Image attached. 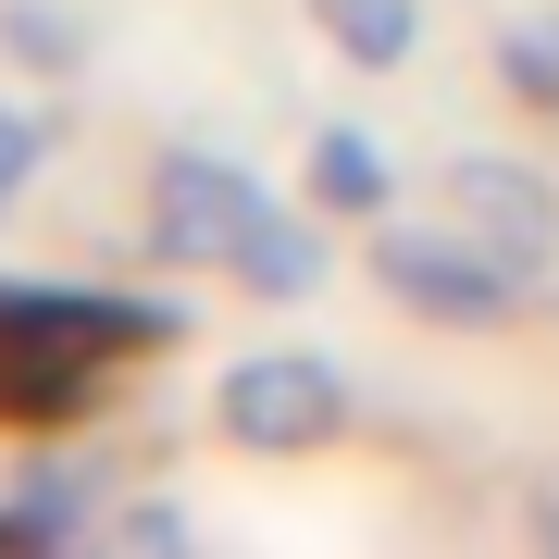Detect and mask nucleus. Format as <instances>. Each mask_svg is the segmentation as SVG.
I'll return each instance as SVG.
<instances>
[{
    "mask_svg": "<svg viewBox=\"0 0 559 559\" xmlns=\"http://www.w3.org/2000/svg\"><path fill=\"white\" fill-rule=\"evenodd\" d=\"M150 249L187 261V274H237L249 299H311L323 286L311 224H286L274 187H261L249 162H212V150H162V175H150Z\"/></svg>",
    "mask_w": 559,
    "mask_h": 559,
    "instance_id": "f257e3e1",
    "label": "nucleus"
},
{
    "mask_svg": "<svg viewBox=\"0 0 559 559\" xmlns=\"http://www.w3.org/2000/svg\"><path fill=\"white\" fill-rule=\"evenodd\" d=\"M150 336H175L138 299H75V286H0V411L62 423L112 385V360H138Z\"/></svg>",
    "mask_w": 559,
    "mask_h": 559,
    "instance_id": "f03ea898",
    "label": "nucleus"
},
{
    "mask_svg": "<svg viewBox=\"0 0 559 559\" xmlns=\"http://www.w3.org/2000/svg\"><path fill=\"white\" fill-rule=\"evenodd\" d=\"M212 423H224L237 448H261V460H299V448H323V436L348 423V373L311 360V348H249V360H224Z\"/></svg>",
    "mask_w": 559,
    "mask_h": 559,
    "instance_id": "7ed1b4c3",
    "label": "nucleus"
},
{
    "mask_svg": "<svg viewBox=\"0 0 559 559\" xmlns=\"http://www.w3.org/2000/svg\"><path fill=\"white\" fill-rule=\"evenodd\" d=\"M373 274H385L399 311H436V323H498L522 299V274L473 237V224H448V212L436 224H385V237H373Z\"/></svg>",
    "mask_w": 559,
    "mask_h": 559,
    "instance_id": "20e7f679",
    "label": "nucleus"
},
{
    "mask_svg": "<svg viewBox=\"0 0 559 559\" xmlns=\"http://www.w3.org/2000/svg\"><path fill=\"white\" fill-rule=\"evenodd\" d=\"M436 212H448V224H473V237L498 249L522 286H535L547 261H559V187L535 175V162H510V150H448Z\"/></svg>",
    "mask_w": 559,
    "mask_h": 559,
    "instance_id": "39448f33",
    "label": "nucleus"
},
{
    "mask_svg": "<svg viewBox=\"0 0 559 559\" xmlns=\"http://www.w3.org/2000/svg\"><path fill=\"white\" fill-rule=\"evenodd\" d=\"M311 25L336 38V62H373V75H385V62H411V38H423L411 0H311Z\"/></svg>",
    "mask_w": 559,
    "mask_h": 559,
    "instance_id": "423d86ee",
    "label": "nucleus"
},
{
    "mask_svg": "<svg viewBox=\"0 0 559 559\" xmlns=\"http://www.w3.org/2000/svg\"><path fill=\"white\" fill-rule=\"evenodd\" d=\"M311 200L323 212H385V150L360 138V124H323L311 138Z\"/></svg>",
    "mask_w": 559,
    "mask_h": 559,
    "instance_id": "0eeeda50",
    "label": "nucleus"
},
{
    "mask_svg": "<svg viewBox=\"0 0 559 559\" xmlns=\"http://www.w3.org/2000/svg\"><path fill=\"white\" fill-rule=\"evenodd\" d=\"M498 75H510L535 112H559V13H535V25H498Z\"/></svg>",
    "mask_w": 559,
    "mask_h": 559,
    "instance_id": "6e6552de",
    "label": "nucleus"
},
{
    "mask_svg": "<svg viewBox=\"0 0 559 559\" xmlns=\"http://www.w3.org/2000/svg\"><path fill=\"white\" fill-rule=\"evenodd\" d=\"M0 38H13L25 62H62V50H75V25H62V13H38V0H13V13H0Z\"/></svg>",
    "mask_w": 559,
    "mask_h": 559,
    "instance_id": "1a4fd4ad",
    "label": "nucleus"
},
{
    "mask_svg": "<svg viewBox=\"0 0 559 559\" xmlns=\"http://www.w3.org/2000/svg\"><path fill=\"white\" fill-rule=\"evenodd\" d=\"M25 162H38V138H25L13 112H0V212H13V187H25Z\"/></svg>",
    "mask_w": 559,
    "mask_h": 559,
    "instance_id": "9d476101",
    "label": "nucleus"
}]
</instances>
